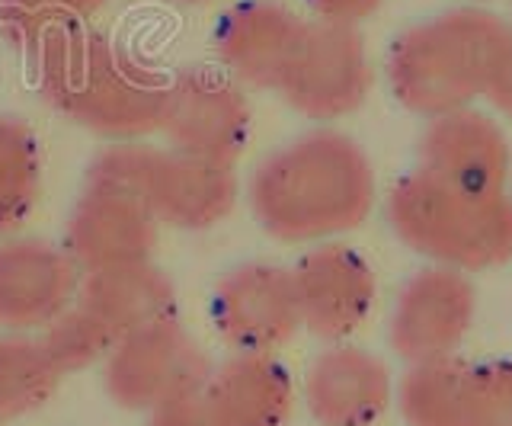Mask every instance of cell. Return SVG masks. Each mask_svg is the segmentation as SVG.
Instances as JSON below:
<instances>
[{
	"label": "cell",
	"instance_id": "1",
	"mask_svg": "<svg viewBox=\"0 0 512 426\" xmlns=\"http://www.w3.org/2000/svg\"><path fill=\"white\" fill-rule=\"evenodd\" d=\"M247 199L266 234L288 244L356 228L372 209L375 180L352 138L317 129L256 164Z\"/></svg>",
	"mask_w": 512,
	"mask_h": 426
},
{
	"label": "cell",
	"instance_id": "9",
	"mask_svg": "<svg viewBox=\"0 0 512 426\" xmlns=\"http://www.w3.org/2000/svg\"><path fill=\"white\" fill-rule=\"evenodd\" d=\"M80 266L64 247L42 238H0V330L39 334L74 305Z\"/></svg>",
	"mask_w": 512,
	"mask_h": 426
},
{
	"label": "cell",
	"instance_id": "24",
	"mask_svg": "<svg viewBox=\"0 0 512 426\" xmlns=\"http://www.w3.org/2000/svg\"><path fill=\"white\" fill-rule=\"evenodd\" d=\"M308 7L317 13V20H333V23H352L372 17L381 7V0H308Z\"/></svg>",
	"mask_w": 512,
	"mask_h": 426
},
{
	"label": "cell",
	"instance_id": "23",
	"mask_svg": "<svg viewBox=\"0 0 512 426\" xmlns=\"http://www.w3.org/2000/svg\"><path fill=\"white\" fill-rule=\"evenodd\" d=\"M148 426H228V420H224L205 378L202 385L186 388L176 398L148 410Z\"/></svg>",
	"mask_w": 512,
	"mask_h": 426
},
{
	"label": "cell",
	"instance_id": "14",
	"mask_svg": "<svg viewBox=\"0 0 512 426\" xmlns=\"http://www.w3.org/2000/svg\"><path fill=\"white\" fill-rule=\"evenodd\" d=\"M74 302L100 318L112 334L122 337L144 324L176 318L173 279L151 260L119 263L80 276Z\"/></svg>",
	"mask_w": 512,
	"mask_h": 426
},
{
	"label": "cell",
	"instance_id": "3",
	"mask_svg": "<svg viewBox=\"0 0 512 426\" xmlns=\"http://www.w3.org/2000/svg\"><path fill=\"white\" fill-rule=\"evenodd\" d=\"M509 49L512 26L477 10L445 13L391 45L388 77L404 106L445 116L480 93L487 97Z\"/></svg>",
	"mask_w": 512,
	"mask_h": 426
},
{
	"label": "cell",
	"instance_id": "10",
	"mask_svg": "<svg viewBox=\"0 0 512 426\" xmlns=\"http://www.w3.org/2000/svg\"><path fill=\"white\" fill-rule=\"evenodd\" d=\"M157 215L148 199L106 186H84L64 225V250L80 273L151 260L157 247Z\"/></svg>",
	"mask_w": 512,
	"mask_h": 426
},
{
	"label": "cell",
	"instance_id": "6",
	"mask_svg": "<svg viewBox=\"0 0 512 426\" xmlns=\"http://www.w3.org/2000/svg\"><path fill=\"white\" fill-rule=\"evenodd\" d=\"M372 87L365 39L352 23L304 20L279 97L308 119H340L359 109Z\"/></svg>",
	"mask_w": 512,
	"mask_h": 426
},
{
	"label": "cell",
	"instance_id": "17",
	"mask_svg": "<svg viewBox=\"0 0 512 426\" xmlns=\"http://www.w3.org/2000/svg\"><path fill=\"white\" fill-rule=\"evenodd\" d=\"M384 369L359 350H333L314 362L308 404L327 426H362L384 404Z\"/></svg>",
	"mask_w": 512,
	"mask_h": 426
},
{
	"label": "cell",
	"instance_id": "15",
	"mask_svg": "<svg viewBox=\"0 0 512 426\" xmlns=\"http://www.w3.org/2000/svg\"><path fill=\"white\" fill-rule=\"evenodd\" d=\"M426 170L436 177L477 189V193H496L506 173V148L500 132L490 122L471 113H445L426 135Z\"/></svg>",
	"mask_w": 512,
	"mask_h": 426
},
{
	"label": "cell",
	"instance_id": "8",
	"mask_svg": "<svg viewBox=\"0 0 512 426\" xmlns=\"http://www.w3.org/2000/svg\"><path fill=\"white\" fill-rule=\"evenodd\" d=\"M212 324L234 353H276L301 330L292 270L240 263L215 282Z\"/></svg>",
	"mask_w": 512,
	"mask_h": 426
},
{
	"label": "cell",
	"instance_id": "4",
	"mask_svg": "<svg viewBox=\"0 0 512 426\" xmlns=\"http://www.w3.org/2000/svg\"><path fill=\"white\" fill-rule=\"evenodd\" d=\"M391 222L407 244L442 260L487 263L512 247V209L496 193L455 186L429 170L394 189Z\"/></svg>",
	"mask_w": 512,
	"mask_h": 426
},
{
	"label": "cell",
	"instance_id": "18",
	"mask_svg": "<svg viewBox=\"0 0 512 426\" xmlns=\"http://www.w3.org/2000/svg\"><path fill=\"white\" fill-rule=\"evenodd\" d=\"M468 318V292L448 276H420L400 295L394 314V343L410 356L439 353Z\"/></svg>",
	"mask_w": 512,
	"mask_h": 426
},
{
	"label": "cell",
	"instance_id": "21",
	"mask_svg": "<svg viewBox=\"0 0 512 426\" xmlns=\"http://www.w3.org/2000/svg\"><path fill=\"white\" fill-rule=\"evenodd\" d=\"M109 0H0V36L23 52H36L64 29L87 26Z\"/></svg>",
	"mask_w": 512,
	"mask_h": 426
},
{
	"label": "cell",
	"instance_id": "22",
	"mask_svg": "<svg viewBox=\"0 0 512 426\" xmlns=\"http://www.w3.org/2000/svg\"><path fill=\"white\" fill-rule=\"evenodd\" d=\"M39 340L45 346V353L52 356L61 375L84 372L96 362H103L106 353L116 343V334L100 321L93 318L87 308H80L77 302L71 308H64L55 321H48L39 330Z\"/></svg>",
	"mask_w": 512,
	"mask_h": 426
},
{
	"label": "cell",
	"instance_id": "11",
	"mask_svg": "<svg viewBox=\"0 0 512 426\" xmlns=\"http://www.w3.org/2000/svg\"><path fill=\"white\" fill-rule=\"evenodd\" d=\"M304 20L276 0H237L215 23V52L240 87L279 90Z\"/></svg>",
	"mask_w": 512,
	"mask_h": 426
},
{
	"label": "cell",
	"instance_id": "2",
	"mask_svg": "<svg viewBox=\"0 0 512 426\" xmlns=\"http://www.w3.org/2000/svg\"><path fill=\"white\" fill-rule=\"evenodd\" d=\"M39 93L58 116L106 141L157 132L170 77L90 26L64 29L39 49Z\"/></svg>",
	"mask_w": 512,
	"mask_h": 426
},
{
	"label": "cell",
	"instance_id": "25",
	"mask_svg": "<svg viewBox=\"0 0 512 426\" xmlns=\"http://www.w3.org/2000/svg\"><path fill=\"white\" fill-rule=\"evenodd\" d=\"M487 97L512 116V49L506 52L500 71H496L493 84H490V90H487Z\"/></svg>",
	"mask_w": 512,
	"mask_h": 426
},
{
	"label": "cell",
	"instance_id": "12",
	"mask_svg": "<svg viewBox=\"0 0 512 426\" xmlns=\"http://www.w3.org/2000/svg\"><path fill=\"white\" fill-rule=\"evenodd\" d=\"M237 193L234 164L157 148L148 180V205L160 225L208 231L234 212Z\"/></svg>",
	"mask_w": 512,
	"mask_h": 426
},
{
	"label": "cell",
	"instance_id": "19",
	"mask_svg": "<svg viewBox=\"0 0 512 426\" xmlns=\"http://www.w3.org/2000/svg\"><path fill=\"white\" fill-rule=\"evenodd\" d=\"M42 193V148L29 122L0 113V238L23 228Z\"/></svg>",
	"mask_w": 512,
	"mask_h": 426
},
{
	"label": "cell",
	"instance_id": "26",
	"mask_svg": "<svg viewBox=\"0 0 512 426\" xmlns=\"http://www.w3.org/2000/svg\"><path fill=\"white\" fill-rule=\"evenodd\" d=\"M180 4H205V0H180Z\"/></svg>",
	"mask_w": 512,
	"mask_h": 426
},
{
	"label": "cell",
	"instance_id": "20",
	"mask_svg": "<svg viewBox=\"0 0 512 426\" xmlns=\"http://www.w3.org/2000/svg\"><path fill=\"white\" fill-rule=\"evenodd\" d=\"M61 372L32 334H0V423L36 414L58 391Z\"/></svg>",
	"mask_w": 512,
	"mask_h": 426
},
{
	"label": "cell",
	"instance_id": "13",
	"mask_svg": "<svg viewBox=\"0 0 512 426\" xmlns=\"http://www.w3.org/2000/svg\"><path fill=\"white\" fill-rule=\"evenodd\" d=\"M295 292L301 308V327L324 340L352 334L375 298V279L365 260L349 247H317L295 270Z\"/></svg>",
	"mask_w": 512,
	"mask_h": 426
},
{
	"label": "cell",
	"instance_id": "16",
	"mask_svg": "<svg viewBox=\"0 0 512 426\" xmlns=\"http://www.w3.org/2000/svg\"><path fill=\"white\" fill-rule=\"evenodd\" d=\"M228 426H282L292 410V378L272 353H234L208 375Z\"/></svg>",
	"mask_w": 512,
	"mask_h": 426
},
{
	"label": "cell",
	"instance_id": "7",
	"mask_svg": "<svg viewBox=\"0 0 512 426\" xmlns=\"http://www.w3.org/2000/svg\"><path fill=\"white\" fill-rule=\"evenodd\" d=\"M157 132L173 151L234 164L250 145L253 106L224 71L186 68L170 77Z\"/></svg>",
	"mask_w": 512,
	"mask_h": 426
},
{
	"label": "cell",
	"instance_id": "5",
	"mask_svg": "<svg viewBox=\"0 0 512 426\" xmlns=\"http://www.w3.org/2000/svg\"><path fill=\"white\" fill-rule=\"evenodd\" d=\"M212 375V359L196 337L176 321L164 318L116 337L103 359V382L109 398L125 410H154L186 388Z\"/></svg>",
	"mask_w": 512,
	"mask_h": 426
}]
</instances>
